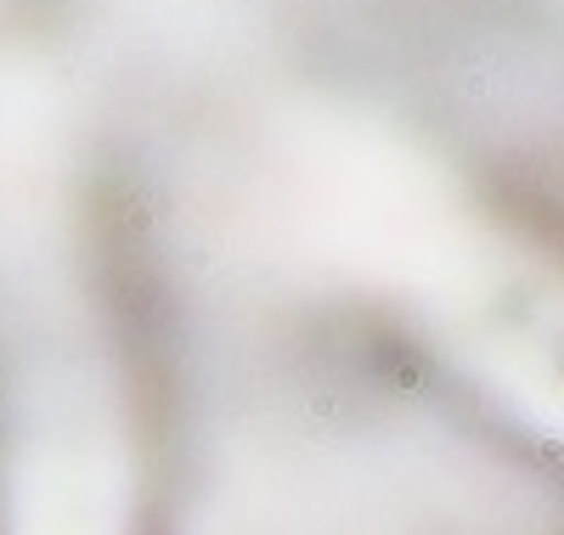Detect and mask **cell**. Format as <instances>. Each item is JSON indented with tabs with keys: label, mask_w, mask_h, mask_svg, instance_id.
Masks as SVG:
<instances>
[{
	"label": "cell",
	"mask_w": 564,
	"mask_h": 535,
	"mask_svg": "<svg viewBox=\"0 0 564 535\" xmlns=\"http://www.w3.org/2000/svg\"><path fill=\"white\" fill-rule=\"evenodd\" d=\"M316 231L334 254L406 299L491 395L564 446V282L457 215L406 148L345 135L316 164Z\"/></svg>",
	"instance_id": "cell-1"
},
{
	"label": "cell",
	"mask_w": 564,
	"mask_h": 535,
	"mask_svg": "<svg viewBox=\"0 0 564 535\" xmlns=\"http://www.w3.org/2000/svg\"><path fill=\"white\" fill-rule=\"evenodd\" d=\"M0 496L7 535H135V457L97 361L45 350L23 372Z\"/></svg>",
	"instance_id": "cell-2"
}]
</instances>
